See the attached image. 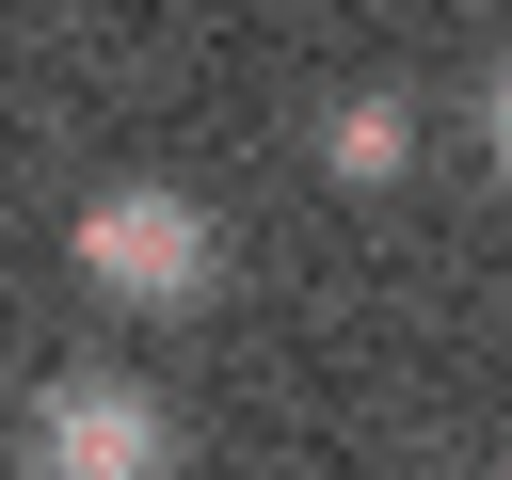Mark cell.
I'll list each match as a JSON object with an SVG mask.
<instances>
[{"label":"cell","mask_w":512,"mask_h":480,"mask_svg":"<svg viewBox=\"0 0 512 480\" xmlns=\"http://www.w3.org/2000/svg\"><path fill=\"white\" fill-rule=\"evenodd\" d=\"M80 288H96V304H128V320H192V304L224 288V224H208L192 192L128 176V192H96V208H80Z\"/></svg>","instance_id":"1"},{"label":"cell","mask_w":512,"mask_h":480,"mask_svg":"<svg viewBox=\"0 0 512 480\" xmlns=\"http://www.w3.org/2000/svg\"><path fill=\"white\" fill-rule=\"evenodd\" d=\"M32 464H48V480H144V464H176V416H160L128 368H64V384L32 400Z\"/></svg>","instance_id":"2"},{"label":"cell","mask_w":512,"mask_h":480,"mask_svg":"<svg viewBox=\"0 0 512 480\" xmlns=\"http://www.w3.org/2000/svg\"><path fill=\"white\" fill-rule=\"evenodd\" d=\"M400 160H416V112H400L384 80H352V96L320 112V176H336V192H384Z\"/></svg>","instance_id":"3"},{"label":"cell","mask_w":512,"mask_h":480,"mask_svg":"<svg viewBox=\"0 0 512 480\" xmlns=\"http://www.w3.org/2000/svg\"><path fill=\"white\" fill-rule=\"evenodd\" d=\"M480 160H496V176H512V64H496V80H480Z\"/></svg>","instance_id":"4"}]
</instances>
